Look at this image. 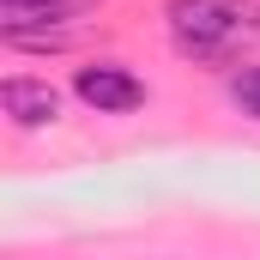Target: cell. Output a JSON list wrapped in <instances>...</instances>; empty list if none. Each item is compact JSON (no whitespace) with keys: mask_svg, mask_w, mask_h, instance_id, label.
Masks as SVG:
<instances>
[{"mask_svg":"<svg viewBox=\"0 0 260 260\" xmlns=\"http://www.w3.org/2000/svg\"><path fill=\"white\" fill-rule=\"evenodd\" d=\"M73 91H79V103H91L97 115H127V109L145 103V85L133 79L127 67H115V61L79 67V73H73Z\"/></svg>","mask_w":260,"mask_h":260,"instance_id":"7a4b0ae2","label":"cell"},{"mask_svg":"<svg viewBox=\"0 0 260 260\" xmlns=\"http://www.w3.org/2000/svg\"><path fill=\"white\" fill-rule=\"evenodd\" d=\"M164 18H170L176 49L194 61H230L248 37H260V6L248 0H170Z\"/></svg>","mask_w":260,"mask_h":260,"instance_id":"6da1fadb","label":"cell"},{"mask_svg":"<svg viewBox=\"0 0 260 260\" xmlns=\"http://www.w3.org/2000/svg\"><path fill=\"white\" fill-rule=\"evenodd\" d=\"M230 97H236L242 115H254V121H260V67H242V73L230 79Z\"/></svg>","mask_w":260,"mask_h":260,"instance_id":"5b68a950","label":"cell"},{"mask_svg":"<svg viewBox=\"0 0 260 260\" xmlns=\"http://www.w3.org/2000/svg\"><path fill=\"white\" fill-rule=\"evenodd\" d=\"M0 109L12 115V127H49L61 115V91L49 79H0Z\"/></svg>","mask_w":260,"mask_h":260,"instance_id":"3957f363","label":"cell"},{"mask_svg":"<svg viewBox=\"0 0 260 260\" xmlns=\"http://www.w3.org/2000/svg\"><path fill=\"white\" fill-rule=\"evenodd\" d=\"M73 6L79 0H0L6 37H18V30H55L61 18H73Z\"/></svg>","mask_w":260,"mask_h":260,"instance_id":"277c9868","label":"cell"}]
</instances>
